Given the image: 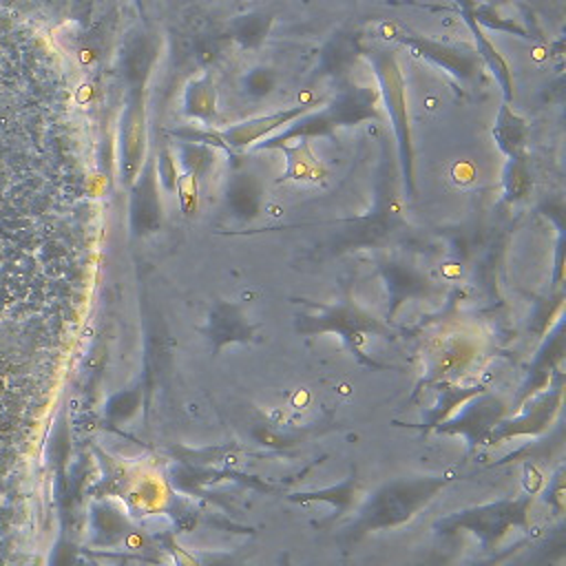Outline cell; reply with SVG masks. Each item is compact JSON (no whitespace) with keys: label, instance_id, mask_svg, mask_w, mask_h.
Segmentation results:
<instances>
[{"label":"cell","instance_id":"obj_1","mask_svg":"<svg viewBox=\"0 0 566 566\" xmlns=\"http://www.w3.org/2000/svg\"><path fill=\"white\" fill-rule=\"evenodd\" d=\"M378 117V106H376V93L367 86H358L347 91L345 95H340L336 102H332L325 111L307 113V117H303L301 122H292V126L270 139H265L263 144H259V150L265 148H276L281 144H290L292 139L298 137H312V135H325L338 126H349V124H360L367 119H376Z\"/></svg>","mask_w":566,"mask_h":566},{"label":"cell","instance_id":"obj_2","mask_svg":"<svg viewBox=\"0 0 566 566\" xmlns=\"http://www.w3.org/2000/svg\"><path fill=\"white\" fill-rule=\"evenodd\" d=\"M369 60L376 69V77L380 82V93L387 106V113L394 124V133L398 137V148H400V164H402V175L407 184V192L413 195V144H411V124H409V108H407V95H405V77L400 71V64L394 53L389 51H378L371 49Z\"/></svg>","mask_w":566,"mask_h":566},{"label":"cell","instance_id":"obj_3","mask_svg":"<svg viewBox=\"0 0 566 566\" xmlns=\"http://www.w3.org/2000/svg\"><path fill=\"white\" fill-rule=\"evenodd\" d=\"M402 44L409 46L416 55L427 57L429 62L442 66L444 71L453 73L460 80H467L475 73V51H460L458 46L438 42V40H429V38H420V35H405Z\"/></svg>","mask_w":566,"mask_h":566},{"label":"cell","instance_id":"obj_4","mask_svg":"<svg viewBox=\"0 0 566 566\" xmlns=\"http://www.w3.org/2000/svg\"><path fill=\"white\" fill-rule=\"evenodd\" d=\"M285 155V172L281 181H301V184H323L327 177V170L323 161L312 153V146L305 137H298L294 144H281L276 146Z\"/></svg>","mask_w":566,"mask_h":566},{"label":"cell","instance_id":"obj_5","mask_svg":"<svg viewBox=\"0 0 566 566\" xmlns=\"http://www.w3.org/2000/svg\"><path fill=\"white\" fill-rule=\"evenodd\" d=\"M144 82L146 77L139 80L135 95H133V104L128 108V117H126V142H124V170H126V179L133 181L137 170L142 168V157H144Z\"/></svg>","mask_w":566,"mask_h":566},{"label":"cell","instance_id":"obj_6","mask_svg":"<svg viewBox=\"0 0 566 566\" xmlns=\"http://www.w3.org/2000/svg\"><path fill=\"white\" fill-rule=\"evenodd\" d=\"M133 214L144 230H155L161 221V203H159V181L155 170V159H150L144 168V177L137 184Z\"/></svg>","mask_w":566,"mask_h":566},{"label":"cell","instance_id":"obj_7","mask_svg":"<svg viewBox=\"0 0 566 566\" xmlns=\"http://www.w3.org/2000/svg\"><path fill=\"white\" fill-rule=\"evenodd\" d=\"M493 135L497 146L509 155V159H520L524 157V144H526V122L509 106V102L502 104Z\"/></svg>","mask_w":566,"mask_h":566},{"label":"cell","instance_id":"obj_8","mask_svg":"<svg viewBox=\"0 0 566 566\" xmlns=\"http://www.w3.org/2000/svg\"><path fill=\"white\" fill-rule=\"evenodd\" d=\"M214 104H217V93L210 75H203L201 80H195L188 91H186V113L195 119L210 122L214 117Z\"/></svg>","mask_w":566,"mask_h":566},{"label":"cell","instance_id":"obj_9","mask_svg":"<svg viewBox=\"0 0 566 566\" xmlns=\"http://www.w3.org/2000/svg\"><path fill=\"white\" fill-rule=\"evenodd\" d=\"M179 157L188 172L201 177L212 164V148L195 142H179Z\"/></svg>","mask_w":566,"mask_h":566},{"label":"cell","instance_id":"obj_10","mask_svg":"<svg viewBox=\"0 0 566 566\" xmlns=\"http://www.w3.org/2000/svg\"><path fill=\"white\" fill-rule=\"evenodd\" d=\"M504 186H506V197L509 199H520V197L526 195V190L531 188V179H528L524 157L509 159V170H506V177H504Z\"/></svg>","mask_w":566,"mask_h":566},{"label":"cell","instance_id":"obj_11","mask_svg":"<svg viewBox=\"0 0 566 566\" xmlns=\"http://www.w3.org/2000/svg\"><path fill=\"white\" fill-rule=\"evenodd\" d=\"M197 175L192 172H181L175 186V192L179 195V203L186 217H192L197 212Z\"/></svg>","mask_w":566,"mask_h":566},{"label":"cell","instance_id":"obj_12","mask_svg":"<svg viewBox=\"0 0 566 566\" xmlns=\"http://www.w3.org/2000/svg\"><path fill=\"white\" fill-rule=\"evenodd\" d=\"M155 170H157V181L168 192H172L177 186V179H179V170H177V159L172 157V153L168 148H164L159 153V157L155 159Z\"/></svg>","mask_w":566,"mask_h":566},{"label":"cell","instance_id":"obj_13","mask_svg":"<svg viewBox=\"0 0 566 566\" xmlns=\"http://www.w3.org/2000/svg\"><path fill=\"white\" fill-rule=\"evenodd\" d=\"M263 31H265V27H263V20H259V18H248L245 22H243V27L239 29V38L243 40V42H248V44H252V42H256L261 35H263Z\"/></svg>","mask_w":566,"mask_h":566}]
</instances>
